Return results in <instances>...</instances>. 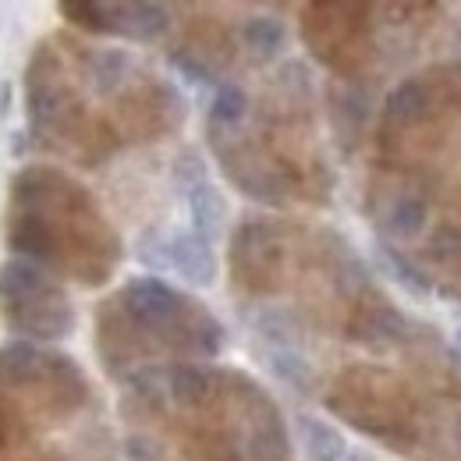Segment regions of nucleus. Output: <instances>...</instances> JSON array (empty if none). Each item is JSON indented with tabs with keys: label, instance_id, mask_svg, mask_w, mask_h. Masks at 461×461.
<instances>
[{
	"label": "nucleus",
	"instance_id": "obj_1",
	"mask_svg": "<svg viewBox=\"0 0 461 461\" xmlns=\"http://www.w3.org/2000/svg\"><path fill=\"white\" fill-rule=\"evenodd\" d=\"M4 241L14 259L86 288L107 285L121 259V238L93 192L50 164H32L11 181Z\"/></svg>",
	"mask_w": 461,
	"mask_h": 461
},
{
	"label": "nucleus",
	"instance_id": "obj_2",
	"mask_svg": "<svg viewBox=\"0 0 461 461\" xmlns=\"http://www.w3.org/2000/svg\"><path fill=\"white\" fill-rule=\"evenodd\" d=\"M224 345L221 323L157 277H135L96 312V348L104 366L121 376L128 362L149 351L213 358Z\"/></svg>",
	"mask_w": 461,
	"mask_h": 461
},
{
	"label": "nucleus",
	"instance_id": "obj_3",
	"mask_svg": "<svg viewBox=\"0 0 461 461\" xmlns=\"http://www.w3.org/2000/svg\"><path fill=\"white\" fill-rule=\"evenodd\" d=\"M25 114H29V139L40 149L75 153L82 164H100L107 149L100 139L117 146L111 128H86V107L68 78V64L54 47V40L40 43L25 68Z\"/></svg>",
	"mask_w": 461,
	"mask_h": 461
},
{
	"label": "nucleus",
	"instance_id": "obj_4",
	"mask_svg": "<svg viewBox=\"0 0 461 461\" xmlns=\"http://www.w3.org/2000/svg\"><path fill=\"white\" fill-rule=\"evenodd\" d=\"M89 398V384L71 355L32 341L0 348V402L22 422L32 415H71Z\"/></svg>",
	"mask_w": 461,
	"mask_h": 461
},
{
	"label": "nucleus",
	"instance_id": "obj_5",
	"mask_svg": "<svg viewBox=\"0 0 461 461\" xmlns=\"http://www.w3.org/2000/svg\"><path fill=\"white\" fill-rule=\"evenodd\" d=\"M0 316L7 330L32 345H54L75 327L68 291L25 259L0 263Z\"/></svg>",
	"mask_w": 461,
	"mask_h": 461
},
{
	"label": "nucleus",
	"instance_id": "obj_6",
	"mask_svg": "<svg viewBox=\"0 0 461 461\" xmlns=\"http://www.w3.org/2000/svg\"><path fill=\"white\" fill-rule=\"evenodd\" d=\"M327 404L351 422L355 429L387 440V444H404L411 440V404L404 387L380 369H348L345 376L334 384V394L327 398Z\"/></svg>",
	"mask_w": 461,
	"mask_h": 461
},
{
	"label": "nucleus",
	"instance_id": "obj_7",
	"mask_svg": "<svg viewBox=\"0 0 461 461\" xmlns=\"http://www.w3.org/2000/svg\"><path fill=\"white\" fill-rule=\"evenodd\" d=\"M60 14L93 36H121L135 43H149L167 32L171 14L164 4H111V0H60Z\"/></svg>",
	"mask_w": 461,
	"mask_h": 461
},
{
	"label": "nucleus",
	"instance_id": "obj_8",
	"mask_svg": "<svg viewBox=\"0 0 461 461\" xmlns=\"http://www.w3.org/2000/svg\"><path fill=\"white\" fill-rule=\"evenodd\" d=\"M366 29H369L366 4H309L302 18V32L312 54L338 71L355 68Z\"/></svg>",
	"mask_w": 461,
	"mask_h": 461
},
{
	"label": "nucleus",
	"instance_id": "obj_9",
	"mask_svg": "<svg viewBox=\"0 0 461 461\" xmlns=\"http://www.w3.org/2000/svg\"><path fill=\"white\" fill-rule=\"evenodd\" d=\"M281 259H285V249L277 241V234L267 228V224H245L234 234V249H230V263H234V274L245 288L252 291H270L277 285V274H281Z\"/></svg>",
	"mask_w": 461,
	"mask_h": 461
},
{
	"label": "nucleus",
	"instance_id": "obj_10",
	"mask_svg": "<svg viewBox=\"0 0 461 461\" xmlns=\"http://www.w3.org/2000/svg\"><path fill=\"white\" fill-rule=\"evenodd\" d=\"M164 267L177 270L188 285L210 288L217 281V256L213 245L195 230H177L164 241Z\"/></svg>",
	"mask_w": 461,
	"mask_h": 461
},
{
	"label": "nucleus",
	"instance_id": "obj_11",
	"mask_svg": "<svg viewBox=\"0 0 461 461\" xmlns=\"http://www.w3.org/2000/svg\"><path fill=\"white\" fill-rule=\"evenodd\" d=\"M188 206H192V221H195V234H203L206 241L217 238L224 228V213H228V203L224 195L203 177L188 188Z\"/></svg>",
	"mask_w": 461,
	"mask_h": 461
},
{
	"label": "nucleus",
	"instance_id": "obj_12",
	"mask_svg": "<svg viewBox=\"0 0 461 461\" xmlns=\"http://www.w3.org/2000/svg\"><path fill=\"white\" fill-rule=\"evenodd\" d=\"M302 433H305V451L312 461H341L345 458V437L320 422V419H302Z\"/></svg>",
	"mask_w": 461,
	"mask_h": 461
},
{
	"label": "nucleus",
	"instance_id": "obj_13",
	"mask_svg": "<svg viewBox=\"0 0 461 461\" xmlns=\"http://www.w3.org/2000/svg\"><path fill=\"white\" fill-rule=\"evenodd\" d=\"M241 43L256 58H274L285 47V25L277 18H249L241 25Z\"/></svg>",
	"mask_w": 461,
	"mask_h": 461
},
{
	"label": "nucleus",
	"instance_id": "obj_14",
	"mask_svg": "<svg viewBox=\"0 0 461 461\" xmlns=\"http://www.w3.org/2000/svg\"><path fill=\"white\" fill-rule=\"evenodd\" d=\"M86 75L93 78V86H96V93H114L117 86L124 82V75H128V58L121 54V50H96L93 58H89V68H86Z\"/></svg>",
	"mask_w": 461,
	"mask_h": 461
},
{
	"label": "nucleus",
	"instance_id": "obj_15",
	"mask_svg": "<svg viewBox=\"0 0 461 461\" xmlns=\"http://www.w3.org/2000/svg\"><path fill=\"white\" fill-rule=\"evenodd\" d=\"M245 114H249V96L238 86H221L217 96H213V111H210L213 124L228 128V124H238Z\"/></svg>",
	"mask_w": 461,
	"mask_h": 461
},
{
	"label": "nucleus",
	"instance_id": "obj_16",
	"mask_svg": "<svg viewBox=\"0 0 461 461\" xmlns=\"http://www.w3.org/2000/svg\"><path fill=\"white\" fill-rule=\"evenodd\" d=\"M422 217H426V206H422L419 199H411V195H402V199L394 203V210H391L387 224H391V230H394V234L411 238L415 230L422 228Z\"/></svg>",
	"mask_w": 461,
	"mask_h": 461
},
{
	"label": "nucleus",
	"instance_id": "obj_17",
	"mask_svg": "<svg viewBox=\"0 0 461 461\" xmlns=\"http://www.w3.org/2000/svg\"><path fill=\"white\" fill-rule=\"evenodd\" d=\"M380 252H384V259L391 263V270H394V277L402 281L404 288H408V291H415V294H426V281H422V274H415V267H408V263H404V256H402V252H394L391 245H384Z\"/></svg>",
	"mask_w": 461,
	"mask_h": 461
},
{
	"label": "nucleus",
	"instance_id": "obj_18",
	"mask_svg": "<svg viewBox=\"0 0 461 461\" xmlns=\"http://www.w3.org/2000/svg\"><path fill=\"white\" fill-rule=\"evenodd\" d=\"M124 458L128 461H164V447L149 437H128L124 440Z\"/></svg>",
	"mask_w": 461,
	"mask_h": 461
},
{
	"label": "nucleus",
	"instance_id": "obj_19",
	"mask_svg": "<svg viewBox=\"0 0 461 461\" xmlns=\"http://www.w3.org/2000/svg\"><path fill=\"white\" fill-rule=\"evenodd\" d=\"M274 369H277L285 380H291V384H302V380H309V366H305L298 355H285V351H281V355L274 358Z\"/></svg>",
	"mask_w": 461,
	"mask_h": 461
},
{
	"label": "nucleus",
	"instance_id": "obj_20",
	"mask_svg": "<svg viewBox=\"0 0 461 461\" xmlns=\"http://www.w3.org/2000/svg\"><path fill=\"white\" fill-rule=\"evenodd\" d=\"M18 429H22V419L0 402V447H7V444L18 437Z\"/></svg>",
	"mask_w": 461,
	"mask_h": 461
},
{
	"label": "nucleus",
	"instance_id": "obj_21",
	"mask_svg": "<svg viewBox=\"0 0 461 461\" xmlns=\"http://www.w3.org/2000/svg\"><path fill=\"white\" fill-rule=\"evenodd\" d=\"M11 114V82L0 86V117Z\"/></svg>",
	"mask_w": 461,
	"mask_h": 461
}]
</instances>
